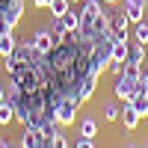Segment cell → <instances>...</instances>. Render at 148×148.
<instances>
[{"label":"cell","mask_w":148,"mask_h":148,"mask_svg":"<svg viewBox=\"0 0 148 148\" xmlns=\"http://www.w3.org/2000/svg\"><path fill=\"white\" fill-rule=\"evenodd\" d=\"M0 127H3V125H0Z\"/></svg>","instance_id":"f1b7e54d"},{"label":"cell","mask_w":148,"mask_h":148,"mask_svg":"<svg viewBox=\"0 0 148 148\" xmlns=\"http://www.w3.org/2000/svg\"><path fill=\"white\" fill-rule=\"evenodd\" d=\"M0 12H3V15L9 18V24H12V27H18V21L24 18V0H9V3L0 9Z\"/></svg>","instance_id":"ba28073f"},{"label":"cell","mask_w":148,"mask_h":148,"mask_svg":"<svg viewBox=\"0 0 148 148\" xmlns=\"http://www.w3.org/2000/svg\"><path fill=\"white\" fill-rule=\"evenodd\" d=\"M68 3H71V6H74V3H83V0H68Z\"/></svg>","instance_id":"4316f807"},{"label":"cell","mask_w":148,"mask_h":148,"mask_svg":"<svg viewBox=\"0 0 148 148\" xmlns=\"http://www.w3.org/2000/svg\"><path fill=\"white\" fill-rule=\"evenodd\" d=\"M148 12V0H125V15L130 24H139Z\"/></svg>","instance_id":"277c9868"},{"label":"cell","mask_w":148,"mask_h":148,"mask_svg":"<svg viewBox=\"0 0 148 148\" xmlns=\"http://www.w3.org/2000/svg\"><path fill=\"white\" fill-rule=\"evenodd\" d=\"M39 145H42V130H36V127L21 130V145L18 148H39Z\"/></svg>","instance_id":"8fae6325"},{"label":"cell","mask_w":148,"mask_h":148,"mask_svg":"<svg viewBox=\"0 0 148 148\" xmlns=\"http://www.w3.org/2000/svg\"><path fill=\"white\" fill-rule=\"evenodd\" d=\"M0 33H15V27L9 24V18L3 15V12H0Z\"/></svg>","instance_id":"ffe728a7"},{"label":"cell","mask_w":148,"mask_h":148,"mask_svg":"<svg viewBox=\"0 0 148 148\" xmlns=\"http://www.w3.org/2000/svg\"><path fill=\"white\" fill-rule=\"evenodd\" d=\"M77 136H83V139H95V136H98V119L83 116V119L77 121Z\"/></svg>","instance_id":"9c48e42d"},{"label":"cell","mask_w":148,"mask_h":148,"mask_svg":"<svg viewBox=\"0 0 148 148\" xmlns=\"http://www.w3.org/2000/svg\"><path fill=\"white\" fill-rule=\"evenodd\" d=\"M139 86L148 92V65H142V74H139Z\"/></svg>","instance_id":"7402d4cb"},{"label":"cell","mask_w":148,"mask_h":148,"mask_svg":"<svg viewBox=\"0 0 148 148\" xmlns=\"http://www.w3.org/2000/svg\"><path fill=\"white\" fill-rule=\"evenodd\" d=\"M119 119H121V125H125V130L130 133V130H136V127H139V119H142V116L133 110V104H127V101H125V107H121Z\"/></svg>","instance_id":"8992f818"},{"label":"cell","mask_w":148,"mask_h":148,"mask_svg":"<svg viewBox=\"0 0 148 148\" xmlns=\"http://www.w3.org/2000/svg\"><path fill=\"white\" fill-rule=\"evenodd\" d=\"M68 9H71V3H68V0H53V3L47 6V12H51V18H62V15H65Z\"/></svg>","instance_id":"e0dca14e"},{"label":"cell","mask_w":148,"mask_h":148,"mask_svg":"<svg viewBox=\"0 0 148 148\" xmlns=\"http://www.w3.org/2000/svg\"><path fill=\"white\" fill-rule=\"evenodd\" d=\"M133 42H139V45H145V47H148V18H142V21L136 24V33H133Z\"/></svg>","instance_id":"ac0fdd59"},{"label":"cell","mask_w":148,"mask_h":148,"mask_svg":"<svg viewBox=\"0 0 148 148\" xmlns=\"http://www.w3.org/2000/svg\"><path fill=\"white\" fill-rule=\"evenodd\" d=\"M0 101H6V86L0 83Z\"/></svg>","instance_id":"d4e9b609"},{"label":"cell","mask_w":148,"mask_h":148,"mask_svg":"<svg viewBox=\"0 0 148 148\" xmlns=\"http://www.w3.org/2000/svg\"><path fill=\"white\" fill-rule=\"evenodd\" d=\"M127 104H133V110H136V113H139L142 119L148 116V92L142 89V86H139V92H136V95H133V98H130V101H127Z\"/></svg>","instance_id":"7c38bea8"},{"label":"cell","mask_w":148,"mask_h":148,"mask_svg":"<svg viewBox=\"0 0 148 148\" xmlns=\"http://www.w3.org/2000/svg\"><path fill=\"white\" fill-rule=\"evenodd\" d=\"M101 113H104V119H107V121H116V119H119V113H121V107H119V104H113V101H107V104L101 107Z\"/></svg>","instance_id":"d6986e66"},{"label":"cell","mask_w":148,"mask_h":148,"mask_svg":"<svg viewBox=\"0 0 148 148\" xmlns=\"http://www.w3.org/2000/svg\"><path fill=\"white\" fill-rule=\"evenodd\" d=\"M101 3H104V6H113V3H119V0H101Z\"/></svg>","instance_id":"484cf974"},{"label":"cell","mask_w":148,"mask_h":148,"mask_svg":"<svg viewBox=\"0 0 148 148\" xmlns=\"http://www.w3.org/2000/svg\"><path fill=\"white\" fill-rule=\"evenodd\" d=\"M33 3H36V9H47V6L53 3V0H33Z\"/></svg>","instance_id":"cb8c5ba5"},{"label":"cell","mask_w":148,"mask_h":148,"mask_svg":"<svg viewBox=\"0 0 148 148\" xmlns=\"http://www.w3.org/2000/svg\"><path fill=\"white\" fill-rule=\"evenodd\" d=\"M95 86H98V77H83L80 83H77V98H80V104H86V101H92V95H95Z\"/></svg>","instance_id":"30bf717a"},{"label":"cell","mask_w":148,"mask_h":148,"mask_svg":"<svg viewBox=\"0 0 148 148\" xmlns=\"http://www.w3.org/2000/svg\"><path fill=\"white\" fill-rule=\"evenodd\" d=\"M6 148H18V145H12V142H6Z\"/></svg>","instance_id":"83f0119b"},{"label":"cell","mask_w":148,"mask_h":148,"mask_svg":"<svg viewBox=\"0 0 148 148\" xmlns=\"http://www.w3.org/2000/svg\"><path fill=\"white\" fill-rule=\"evenodd\" d=\"M53 148H71V145H68V139L62 136V133H59V136L53 139Z\"/></svg>","instance_id":"603a6c76"},{"label":"cell","mask_w":148,"mask_h":148,"mask_svg":"<svg viewBox=\"0 0 148 148\" xmlns=\"http://www.w3.org/2000/svg\"><path fill=\"white\" fill-rule=\"evenodd\" d=\"M71 148H95V139H83V136H77V142H74Z\"/></svg>","instance_id":"44dd1931"},{"label":"cell","mask_w":148,"mask_h":148,"mask_svg":"<svg viewBox=\"0 0 148 148\" xmlns=\"http://www.w3.org/2000/svg\"><path fill=\"white\" fill-rule=\"evenodd\" d=\"M51 33H53V39H56V45H62V42L68 39V30H65V24H62V18H53V21H51Z\"/></svg>","instance_id":"9a60e30c"},{"label":"cell","mask_w":148,"mask_h":148,"mask_svg":"<svg viewBox=\"0 0 148 148\" xmlns=\"http://www.w3.org/2000/svg\"><path fill=\"white\" fill-rule=\"evenodd\" d=\"M62 24H65V30H68V33H77V30H80V12L68 9L65 15H62Z\"/></svg>","instance_id":"2e32d148"},{"label":"cell","mask_w":148,"mask_h":148,"mask_svg":"<svg viewBox=\"0 0 148 148\" xmlns=\"http://www.w3.org/2000/svg\"><path fill=\"white\" fill-rule=\"evenodd\" d=\"M77 113H80V98L77 95H62L59 98V107H56V121L62 127L77 125Z\"/></svg>","instance_id":"7a4b0ae2"},{"label":"cell","mask_w":148,"mask_h":148,"mask_svg":"<svg viewBox=\"0 0 148 148\" xmlns=\"http://www.w3.org/2000/svg\"><path fill=\"white\" fill-rule=\"evenodd\" d=\"M127 27H130V21L125 12H116V15H110V33L116 36V39H127Z\"/></svg>","instance_id":"5b68a950"},{"label":"cell","mask_w":148,"mask_h":148,"mask_svg":"<svg viewBox=\"0 0 148 148\" xmlns=\"http://www.w3.org/2000/svg\"><path fill=\"white\" fill-rule=\"evenodd\" d=\"M139 74H142V68L127 65V68H125V74H121V77H116V83H113V95L119 98L121 104L130 101V98L139 92Z\"/></svg>","instance_id":"6da1fadb"},{"label":"cell","mask_w":148,"mask_h":148,"mask_svg":"<svg viewBox=\"0 0 148 148\" xmlns=\"http://www.w3.org/2000/svg\"><path fill=\"white\" fill-rule=\"evenodd\" d=\"M12 119H15V104L6 98V101H0V125H3V127L12 125Z\"/></svg>","instance_id":"5bb4252c"},{"label":"cell","mask_w":148,"mask_h":148,"mask_svg":"<svg viewBox=\"0 0 148 148\" xmlns=\"http://www.w3.org/2000/svg\"><path fill=\"white\" fill-rule=\"evenodd\" d=\"M30 42H33V47H36L42 56H45V53H51L53 47H56V39H53L51 27H36V30L30 33Z\"/></svg>","instance_id":"3957f363"},{"label":"cell","mask_w":148,"mask_h":148,"mask_svg":"<svg viewBox=\"0 0 148 148\" xmlns=\"http://www.w3.org/2000/svg\"><path fill=\"white\" fill-rule=\"evenodd\" d=\"M15 45H18L15 33H0V59H3V56H9L12 51H15Z\"/></svg>","instance_id":"4fadbf2b"},{"label":"cell","mask_w":148,"mask_h":148,"mask_svg":"<svg viewBox=\"0 0 148 148\" xmlns=\"http://www.w3.org/2000/svg\"><path fill=\"white\" fill-rule=\"evenodd\" d=\"M145 45H139V42H130V47H127V59L125 62L127 65H133V68H142L145 65Z\"/></svg>","instance_id":"52a82bcc"}]
</instances>
